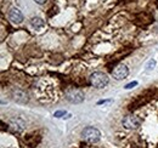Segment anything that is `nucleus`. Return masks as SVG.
<instances>
[{
    "mask_svg": "<svg viewBox=\"0 0 158 148\" xmlns=\"http://www.w3.org/2000/svg\"><path fill=\"white\" fill-rule=\"evenodd\" d=\"M89 80H90V84L94 88H96V89H102V88H105L108 84V76H107V74L101 73V72L93 73L90 75Z\"/></svg>",
    "mask_w": 158,
    "mask_h": 148,
    "instance_id": "1",
    "label": "nucleus"
},
{
    "mask_svg": "<svg viewBox=\"0 0 158 148\" xmlns=\"http://www.w3.org/2000/svg\"><path fill=\"white\" fill-rule=\"evenodd\" d=\"M81 137L84 141L89 142V143H95L98 142L101 137V132L96 128H93V126H89V128H85L81 132Z\"/></svg>",
    "mask_w": 158,
    "mask_h": 148,
    "instance_id": "2",
    "label": "nucleus"
},
{
    "mask_svg": "<svg viewBox=\"0 0 158 148\" xmlns=\"http://www.w3.org/2000/svg\"><path fill=\"white\" fill-rule=\"evenodd\" d=\"M66 100L71 103H81L84 101V93L81 90L76 89V88H71V89H67L66 92Z\"/></svg>",
    "mask_w": 158,
    "mask_h": 148,
    "instance_id": "3",
    "label": "nucleus"
},
{
    "mask_svg": "<svg viewBox=\"0 0 158 148\" xmlns=\"http://www.w3.org/2000/svg\"><path fill=\"white\" fill-rule=\"evenodd\" d=\"M122 124H123V126H124L125 129L135 130L141 125V120L139 119L138 117H135V115H127V117L123 118Z\"/></svg>",
    "mask_w": 158,
    "mask_h": 148,
    "instance_id": "4",
    "label": "nucleus"
},
{
    "mask_svg": "<svg viewBox=\"0 0 158 148\" xmlns=\"http://www.w3.org/2000/svg\"><path fill=\"white\" fill-rule=\"evenodd\" d=\"M128 74H129V69H128V67L125 64H119V66H117L113 69V72H112V75H113V78L116 80H123V79H125L128 76Z\"/></svg>",
    "mask_w": 158,
    "mask_h": 148,
    "instance_id": "5",
    "label": "nucleus"
},
{
    "mask_svg": "<svg viewBox=\"0 0 158 148\" xmlns=\"http://www.w3.org/2000/svg\"><path fill=\"white\" fill-rule=\"evenodd\" d=\"M9 18L11 19L12 23L19 24V23H21V22L23 21V15H22L20 9H17V7H11L10 11H9Z\"/></svg>",
    "mask_w": 158,
    "mask_h": 148,
    "instance_id": "6",
    "label": "nucleus"
},
{
    "mask_svg": "<svg viewBox=\"0 0 158 148\" xmlns=\"http://www.w3.org/2000/svg\"><path fill=\"white\" fill-rule=\"evenodd\" d=\"M10 126H11L12 130L21 132V131H23L26 129V121L23 119H21V118H14V119L10 120Z\"/></svg>",
    "mask_w": 158,
    "mask_h": 148,
    "instance_id": "7",
    "label": "nucleus"
},
{
    "mask_svg": "<svg viewBox=\"0 0 158 148\" xmlns=\"http://www.w3.org/2000/svg\"><path fill=\"white\" fill-rule=\"evenodd\" d=\"M12 96H14V100H15L16 102L22 103V105L27 103V102H28V100H29L27 92H24L23 90H20V89L14 90V91H12Z\"/></svg>",
    "mask_w": 158,
    "mask_h": 148,
    "instance_id": "8",
    "label": "nucleus"
},
{
    "mask_svg": "<svg viewBox=\"0 0 158 148\" xmlns=\"http://www.w3.org/2000/svg\"><path fill=\"white\" fill-rule=\"evenodd\" d=\"M31 24H32V27H34L35 29H39V28H43V27H44L45 22H44V19H41L40 17H32V18H31Z\"/></svg>",
    "mask_w": 158,
    "mask_h": 148,
    "instance_id": "9",
    "label": "nucleus"
},
{
    "mask_svg": "<svg viewBox=\"0 0 158 148\" xmlns=\"http://www.w3.org/2000/svg\"><path fill=\"white\" fill-rule=\"evenodd\" d=\"M156 64H157V62H156L155 60H150V61L147 62V64H146V72L150 73L151 71H153L155 67H156Z\"/></svg>",
    "mask_w": 158,
    "mask_h": 148,
    "instance_id": "10",
    "label": "nucleus"
},
{
    "mask_svg": "<svg viewBox=\"0 0 158 148\" xmlns=\"http://www.w3.org/2000/svg\"><path fill=\"white\" fill-rule=\"evenodd\" d=\"M138 85V81H133V83H129V84H127L125 85V89L127 90H129V89H133V88H135Z\"/></svg>",
    "mask_w": 158,
    "mask_h": 148,
    "instance_id": "11",
    "label": "nucleus"
},
{
    "mask_svg": "<svg viewBox=\"0 0 158 148\" xmlns=\"http://www.w3.org/2000/svg\"><path fill=\"white\" fill-rule=\"evenodd\" d=\"M63 115H66V111L55 112V114H54V117H55V118H61V117H63Z\"/></svg>",
    "mask_w": 158,
    "mask_h": 148,
    "instance_id": "12",
    "label": "nucleus"
},
{
    "mask_svg": "<svg viewBox=\"0 0 158 148\" xmlns=\"http://www.w3.org/2000/svg\"><path fill=\"white\" fill-rule=\"evenodd\" d=\"M110 102H111L110 100H106V101H99V102H98V105H102V103L105 105V103H110Z\"/></svg>",
    "mask_w": 158,
    "mask_h": 148,
    "instance_id": "13",
    "label": "nucleus"
},
{
    "mask_svg": "<svg viewBox=\"0 0 158 148\" xmlns=\"http://www.w3.org/2000/svg\"><path fill=\"white\" fill-rule=\"evenodd\" d=\"M34 1H35L37 4H39V5H41V4H45V1H46V0H34Z\"/></svg>",
    "mask_w": 158,
    "mask_h": 148,
    "instance_id": "14",
    "label": "nucleus"
}]
</instances>
